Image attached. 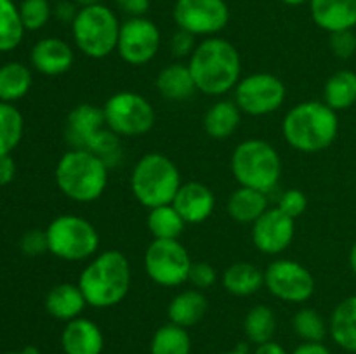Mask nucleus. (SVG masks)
<instances>
[{
  "label": "nucleus",
  "instance_id": "f257e3e1",
  "mask_svg": "<svg viewBox=\"0 0 356 354\" xmlns=\"http://www.w3.org/2000/svg\"><path fill=\"white\" fill-rule=\"evenodd\" d=\"M190 71L198 92L219 97L235 90L242 78V59L232 42L207 37L197 44L190 56Z\"/></svg>",
  "mask_w": 356,
  "mask_h": 354
},
{
  "label": "nucleus",
  "instance_id": "f03ea898",
  "mask_svg": "<svg viewBox=\"0 0 356 354\" xmlns=\"http://www.w3.org/2000/svg\"><path fill=\"white\" fill-rule=\"evenodd\" d=\"M285 142L299 153H320L339 134L337 111L323 101H305L287 111L282 121Z\"/></svg>",
  "mask_w": 356,
  "mask_h": 354
},
{
  "label": "nucleus",
  "instance_id": "7ed1b4c3",
  "mask_svg": "<svg viewBox=\"0 0 356 354\" xmlns=\"http://www.w3.org/2000/svg\"><path fill=\"white\" fill-rule=\"evenodd\" d=\"M132 271L129 259L118 250H106L94 255L83 267L79 287L87 305L108 309L118 305L131 290Z\"/></svg>",
  "mask_w": 356,
  "mask_h": 354
},
{
  "label": "nucleus",
  "instance_id": "20e7f679",
  "mask_svg": "<svg viewBox=\"0 0 356 354\" xmlns=\"http://www.w3.org/2000/svg\"><path fill=\"white\" fill-rule=\"evenodd\" d=\"M110 169L87 149H70L59 158L54 179L66 198L79 203H90L103 196L108 187Z\"/></svg>",
  "mask_w": 356,
  "mask_h": 354
},
{
  "label": "nucleus",
  "instance_id": "39448f33",
  "mask_svg": "<svg viewBox=\"0 0 356 354\" xmlns=\"http://www.w3.org/2000/svg\"><path fill=\"white\" fill-rule=\"evenodd\" d=\"M181 184L179 169L162 153H146L136 162L131 174L132 194L148 210L172 203Z\"/></svg>",
  "mask_w": 356,
  "mask_h": 354
},
{
  "label": "nucleus",
  "instance_id": "423d86ee",
  "mask_svg": "<svg viewBox=\"0 0 356 354\" xmlns=\"http://www.w3.org/2000/svg\"><path fill=\"white\" fill-rule=\"evenodd\" d=\"M232 172L240 186L270 193L282 176V160L277 149L263 139H247L232 155Z\"/></svg>",
  "mask_w": 356,
  "mask_h": 354
},
{
  "label": "nucleus",
  "instance_id": "0eeeda50",
  "mask_svg": "<svg viewBox=\"0 0 356 354\" xmlns=\"http://www.w3.org/2000/svg\"><path fill=\"white\" fill-rule=\"evenodd\" d=\"M122 23L117 14L104 3L80 7L72 23L76 49L90 59H104L117 51Z\"/></svg>",
  "mask_w": 356,
  "mask_h": 354
},
{
  "label": "nucleus",
  "instance_id": "6e6552de",
  "mask_svg": "<svg viewBox=\"0 0 356 354\" xmlns=\"http://www.w3.org/2000/svg\"><path fill=\"white\" fill-rule=\"evenodd\" d=\"M49 252L68 262L92 259L99 248V233L96 226L76 214L56 217L45 229Z\"/></svg>",
  "mask_w": 356,
  "mask_h": 354
},
{
  "label": "nucleus",
  "instance_id": "1a4fd4ad",
  "mask_svg": "<svg viewBox=\"0 0 356 354\" xmlns=\"http://www.w3.org/2000/svg\"><path fill=\"white\" fill-rule=\"evenodd\" d=\"M108 128L120 137H139L155 125V110L145 96L132 90L113 94L103 106Z\"/></svg>",
  "mask_w": 356,
  "mask_h": 354
},
{
  "label": "nucleus",
  "instance_id": "9d476101",
  "mask_svg": "<svg viewBox=\"0 0 356 354\" xmlns=\"http://www.w3.org/2000/svg\"><path fill=\"white\" fill-rule=\"evenodd\" d=\"M190 253L179 239H153L145 252V271L160 287H179L190 278Z\"/></svg>",
  "mask_w": 356,
  "mask_h": 354
},
{
  "label": "nucleus",
  "instance_id": "9b49d317",
  "mask_svg": "<svg viewBox=\"0 0 356 354\" xmlns=\"http://www.w3.org/2000/svg\"><path fill=\"white\" fill-rule=\"evenodd\" d=\"M287 97L285 83L273 73H252L235 87V103L249 117H266L275 113Z\"/></svg>",
  "mask_w": 356,
  "mask_h": 354
},
{
  "label": "nucleus",
  "instance_id": "f8f14e48",
  "mask_svg": "<svg viewBox=\"0 0 356 354\" xmlns=\"http://www.w3.org/2000/svg\"><path fill=\"white\" fill-rule=\"evenodd\" d=\"M264 287L280 301L301 304L315 294V278L298 260L278 259L264 271Z\"/></svg>",
  "mask_w": 356,
  "mask_h": 354
},
{
  "label": "nucleus",
  "instance_id": "ddd939ff",
  "mask_svg": "<svg viewBox=\"0 0 356 354\" xmlns=\"http://www.w3.org/2000/svg\"><path fill=\"white\" fill-rule=\"evenodd\" d=\"M179 30L195 37H216L229 21L225 0H176L172 10Z\"/></svg>",
  "mask_w": 356,
  "mask_h": 354
},
{
  "label": "nucleus",
  "instance_id": "4468645a",
  "mask_svg": "<svg viewBox=\"0 0 356 354\" xmlns=\"http://www.w3.org/2000/svg\"><path fill=\"white\" fill-rule=\"evenodd\" d=\"M162 35L159 26L148 17H129L122 23L117 52L127 65H148L159 54Z\"/></svg>",
  "mask_w": 356,
  "mask_h": 354
},
{
  "label": "nucleus",
  "instance_id": "2eb2a0df",
  "mask_svg": "<svg viewBox=\"0 0 356 354\" xmlns=\"http://www.w3.org/2000/svg\"><path fill=\"white\" fill-rule=\"evenodd\" d=\"M296 235V219L278 207L268 208L252 224V243L261 253L278 255L291 246Z\"/></svg>",
  "mask_w": 356,
  "mask_h": 354
},
{
  "label": "nucleus",
  "instance_id": "dca6fc26",
  "mask_svg": "<svg viewBox=\"0 0 356 354\" xmlns=\"http://www.w3.org/2000/svg\"><path fill=\"white\" fill-rule=\"evenodd\" d=\"M108 128L103 108L82 103L73 108L66 118L65 137L72 149H90Z\"/></svg>",
  "mask_w": 356,
  "mask_h": 354
},
{
  "label": "nucleus",
  "instance_id": "f3484780",
  "mask_svg": "<svg viewBox=\"0 0 356 354\" xmlns=\"http://www.w3.org/2000/svg\"><path fill=\"white\" fill-rule=\"evenodd\" d=\"M172 205L186 224H202L214 212L216 196L211 187L193 180L181 184Z\"/></svg>",
  "mask_w": 356,
  "mask_h": 354
},
{
  "label": "nucleus",
  "instance_id": "a211bd4d",
  "mask_svg": "<svg viewBox=\"0 0 356 354\" xmlns=\"http://www.w3.org/2000/svg\"><path fill=\"white\" fill-rule=\"evenodd\" d=\"M30 59L33 68L42 75L58 76L72 68L75 54L68 42L58 37H47L33 45Z\"/></svg>",
  "mask_w": 356,
  "mask_h": 354
},
{
  "label": "nucleus",
  "instance_id": "6ab92c4d",
  "mask_svg": "<svg viewBox=\"0 0 356 354\" xmlns=\"http://www.w3.org/2000/svg\"><path fill=\"white\" fill-rule=\"evenodd\" d=\"M61 347L65 354H101L104 347L103 332L92 319L80 316L66 323Z\"/></svg>",
  "mask_w": 356,
  "mask_h": 354
},
{
  "label": "nucleus",
  "instance_id": "aec40b11",
  "mask_svg": "<svg viewBox=\"0 0 356 354\" xmlns=\"http://www.w3.org/2000/svg\"><path fill=\"white\" fill-rule=\"evenodd\" d=\"M309 12L315 24L334 33L341 30H355L356 0H309Z\"/></svg>",
  "mask_w": 356,
  "mask_h": 354
},
{
  "label": "nucleus",
  "instance_id": "412c9836",
  "mask_svg": "<svg viewBox=\"0 0 356 354\" xmlns=\"http://www.w3.org/2000/svg\"><path fill=\"white\" fill-rule=\"evenodd\" d=\"M87 301L79 285L59 283L49 290L45 297V311L59 321H72L80 318Z\"/></svg>",
  "mask_w": 356,
  "mask_h": 354
},
{
  "label": "nucleus",
  "instance_id": "4be33fe9",
  "mask_svg": "<svg viewBox=\"0 0 356 354\" xmlns=\"http://www.w3.org/2000/svg\"><path fill=\"white\" fill-rule=\"evenodd\" d=\"M209 301L205 294L197 288L183 290L169 302L167 307V316L169 321L183 328H190L200 323L204 316L207 314Z\"/></svg>",
  "mask_w": 356,
  "mask_h": 354
},
{
  "label": "nucleus",
  "instance_id": "5701e85b",
  "mask_svg": "<svg viewBox=\"0 0 356 354\" xmlns=\"http://www.w3.org/2000/svg\"><path fill=\"white\" fill-rule=\"evenodd\" d=\"M156 90L160 96L167 101H186L197 92L193 75L190 71V66L183 62H172L160 69L156 75Z\"/></svg>",
  "mask_w": 356,
  "mask_h": 354
},
{
  "label": "nucleus",
  "instance_id": "b1692460",
  "mask_svg": "<svg viewBox=\"0 0 356 354\" xmlns=\"http://www.w3.org/2000/svg\"><path fill=\"white\" fill-rule=\"evenodd\" d=\"M242 121V111L236 106L235 101L221 99L212 104L204 115V130L212 139L232 137Z\"/></svg>",
  "mask_w": 356,
  "mask_h": 354
},
{
  "label": "nucleus",
  "instance_id": "393cba45",
  "mask_svg": "<svg viewBox=\"0 0 356 354\" xmlns=\"http://www.w3.org/2000/svg\"><path fill=\"white\" fill-rule=\"evenodd\" d=\"M229 217L240 224H254L264 212L268 210V196L263 191L252 187L240 186L229 196L228 205Z\"/></svg>",
  "mask_w": 356,
  "mask_h": 354
},
{
  "label": "nucleus",
  "instance_id": "a878e982",
  "mask_svg": "<svg viewBox=\"0 0 356 354\" xmlns=\"http://www.w3.org/2000/svg\"><path fill=\"white\" fill-rule=\"evenodd\" d=\"M329 330L337 346L356 353V295L346 297L334 307Z\"/></svg>",
  "mask_w": 356,
  "mask_h": 354
},
{
  "label": "nucleus",
  "instance_id": "bb28decb",
  "mask_svg": "<svg viewBox=\"0 0 356 354\" xmlns=\"http://www.w3.org/2000/svg\"><path fill=\"white\" fill-rule=\"evenodd\" d=\"M222 287L235 297H249L264 287V273L249 262H235L222 273Z\"/></svg>",
  "mask_w": 356,
  "mask_h": 354
},
{
  "label": "nucleus",
  "instance_id": "cd10ccee",
  "mask_svg": "<svg viewBox=\"0 0 356 354\" xmlns=\"http://www.w3.org/2000/svg\"><path fill=\"white\" fill-rule=\"evenodd\" d=\"M323 103L334 111L350 110L356 104V73L339 69L330 75L323 87Z\"/></svg>",
  "mask_w": 356,
  "mask_h": 354
},
{
  "label": "nucleus",
  "instance_id": "c85d7f7f",
  "mask_svg": "<svg viewBox=\"0 0 356 354\" xmlns=\"http://www.w3.org/2000/svg\"><path fill=\"white\" fill-rule=\"evenodd\" d=\"M31 71L23 62H6L0 66V101L14 103L28 94L31 89Z\"/></svg>",
  "mask_w": 356,
  "mask_h": 354
},
{
  "label": "nucleus",
  "instance_id": "c756f323",
  "mask_svg": "<svg viewBox=\"0 0 356 354\" xmlns=\"http://www.w3.org/2000/svg\"><path fill=\"white\" fill-rule=\"evenodd\" d=\"M146 226H148V231L152 233L153 239H179L186 222L170 203L149 208Z\"/></svg>",
  "mask_w": 356,
  "mask_h": 354
},
{
  "label": "nucleus",
  "instance_id": "7c9ffc66",
  "mask_svg": "<svg viewBox=\"0 0 356 354\" xmlns=\"http://www.w3.org/2000/svg\"><path fill=\"white\" fill-rule=\"evenodd\" d=\"M149 354H191V337L174 323L160 326L149 344Z\"/></svg>",
  "mask_w": 356,
  "mask_h": 354
},
{
  "label": "nucleus",
  "instance_id": "2f4dec72",
  "mask_svg": "<svg viewBox=\"0 0 356 354\" xmlns=\"http://www.w3.org/2000/svg\"><path fill=\"white\" fill-rule=\"evenodd\" d=\"M243 332L252 344H264L273 340L277 332V318L268 305H254L243 319Z\"/></svg>",
  "mask_w": 356,
  "mask_h": 354
},
{
  "label": "nucleus",
  "instance_id": "473e14b6",
  "mask_svg": "<svg viewBox=\"0 0 356 354\" xmlns=\"http://www.w3.org/2000/svg\"><path fill=\"white\" fill-rule=\"evenodd\" d=\"M24 31L14 0H0V52L16 49L23 40Z\"/></svg>",
  "mask_w": 356,
  "mask_h": 354
},
{
  "label": "nucleus",
  "instance_id": "72a5a7b5",
  "mask_svg": "<svg viewBox=\"0 0 356 354\" xmlns=\"http://www.w3.org/2000/svg\"><path fill=\"white\" fill-rule=\"evenodd\" d=\"M24 130L23 115L10 103L0 101V155H10L21 142Z\"/></svg>",
  "mask_w": 356,
  "mask_h": 354
},
{
  "label": "nucleus",
  "instance_id": "f704fd0d",
  "mask_svg": "<svg viewBox=\"0 0 356 354\" xmlns=\"http://www.w3.org/2000/svg\"><path fill=\"white\" fill-rule=\"evenodd\" d=\"M294 332L302 342H323L327 335V325L322 314L312 307H302L292 318Z\"/></svg>",
  "mask_w": 356,
  "mask_h": 354
},
{
  "label": "nucleus",
  "instance_id": "c9c22d12",
  "mask_svg": "<svg viewBox=\"0 0 356 354\" xmlns=\"http://www.w3.org/2000/svg\"><path fill=\"white\" fill-rule=\"evenodd\" d=\"M17 9H19L21 23L28 31L44 28L52 16L51 0H23Z\"/></svg>",
  "mask_w": 356,
  "mask_h": 354
},
{
  "label": "nucleus",
  "instance_id": "e433bc0d",
  "mask_svg": "<svg viewBox=\"0 0 356 354\" xmlns=\"http://www.w3.org/2000/svg\"><path fill=\"white\" fill-rule=\"evenodd\" d=\"M330 49L339 59L353 58L356 52V33L353 30H341L330 33Z\"/></svg>",
  "mask_w": 356,
  "mask_h": 354
},
{
  "label": "nucleus",
  "instance_id": "4c0bfd02",
  "mask_svg": "<svg viewBox=\"0 0 356 354\" xmlns=\"http://www.w3.org/2000/svg\"><path fill=\"white\" fill-rule=\"evenodd\" d=\"M278 208L282 212H285L287 215H291L292 219L301 217L306 212L308 207V198L305 196L301 189H287L285 193H282V196L278 198Z\"/></svg>",
  "mask_w": 356,
  "mask_h": 354
},
{
  "label": "nucleus",
  "instance_id": "58836bf2",
  "mask_svg": "<svg viewBox=\"0 0 356 354\" xmlns=\"http://www.w3.org/2000/svg\"><path fill=\"white\" fill-rule=\"evenodd\" d=\"M188 281H190L197 290L204 292L207 290V288L214 287L216 281H218V271H216L214 266H211L209 262H193Z\"/></svg>",
  "mask_w": 356,
  "mask_h": 354
},
{
  "label": "nucleus",
  "instance_id": "ea45409f",
  "mask_svg": "<svg viewBox=\"0 0 356 354\" xmlns=\"http://www.w3.org/2000/svg\"><path fill=\"white\" fill-rule=\"evenodd\" d=\"M21 250L26 255H40V253L49 252V243H47V233L42 229H31L26 231L21 238Z\"/></svg>",
  "mask_w": 356,
  "mask_h": 354
},
{
  "label": "nucleus",
  "instance_id": "a19ab883",
  "mask_svg": "<svg viewBox=\"0 0 356 354\" xmlns=\"http://www.w3.org/2000/svg\"><path fill=\"white\" fill-rule=\"evenodd\" d=\"M195 35L188 33L184 30H177L176 33L170 38V51L177 58H184V56L193 54L195 47H197V42H195Z\"/></svg>",
  "mask_w": 356,
  "mask_h": 354
},
{
  "label": "nucleus",
  "instance_id": "79ce46f5",
  "mask_svg": "<svg viewBox=\"0 0 356 354\" xmlns=\"http://www.w3.org/2000/svg\"><path fill=\"white\" fill-rule=\"evenodd\" d=\"M113 2L129 17H143L149 10L152 0H113Z\"/></svg>",
  "mask_w": 356,
  "mask_h": 354
},
{
  "label": "nucleus",
  "instance_id": "37998d69",
  "mask_svg": "<svg viewBox=\"0 0 356 354\" xmlns=\"http://www.w3.org/2000/svg\"><path fill=\"white\" fill-rule=\"evenodd\" d=\"M79 10H80V6L75 2V0H73V2L72 0H58L54 9H52V14H54L61 23L72 24L73 21H75Z\"/></svg>",
  "mask_w": 356,
  "mask_h": 354
},
{
  "label": "nucleus",
  "instance_id": "c03bdc74",
  "mask_svg": "<svg viewBox=\"0 0 356 354\" xmlns=\"http://www.w3.org/2000/svg\"><path fill=\"white\" fill-rule=\"evenodd\" d=\"M16 176V163L10 155H0V186L13 183Z\"/></svg>",
  "mask_w": 356,
  "mask_h": 354
},
{
  "label": "nucleus",
  "instance_id": "a18cd8bd",
  "mask_svg": "<svg viewBox=\"0 0 356 354\" xmlns=\"http://www.w3.org/2000/svg\"><path fill=\"white\" fill-rule=\"evenodd\" d=\"M291 354H332L322 342H302Z\"/></svg>",
  "mask_w": 356,
  "mask_h": 354
},
{
  "label": "nucleus",
  "instance_id": "49530a36",
  "mask_svg": "<svg viewBox=\"0 0 356 354\" xmlns=\"http://www.w3.org/2000/svg\"><path fill=\"white\" fill-rule=\"evenodd\" d=\"M254 354H287V351H285L280 344L275 342V340H268V342L259 344V346L256 347V353Z\"/></svg>",
  "mask_w": 356,
  "mask_h": 354
},
{
  "label": "nucleus",
  "instance_id": "de8ad7c7",
  "mask_svg": "<svg viewBox=\"0 0 356 354\" xmlns=\"http://www.w3.org/2000/svg\"><path fill=\"white\" fill-rule=\"evenodd\" d=\"M350 266H351V271H353V274L356 276V242L353 243V246H351V252H350Z\"/></svg>",
  "mask_w": 356,
  "mask_h": 354
},
{
  "label": "nucleus",
  "instance_id": "09e8293b",
  "mask_svg": "<svg viewBox=\"0 0 356 354\" xmlns=\"http://www.w3.org/2000/svg\"><path fill=\"white\" fill-rule=\"evenodd\" d=\"M80 7H89V6H97V3H103V0H75Z\"/></svg>",
  "mask_w": 356,
  "mask_h": 354
},
{
  "label": "nucleus",
  "instance_id": "8fccbe9b",
  "mask_svg": "<svg viewBox=\"0 0 356 354\" xmlns=\"http://www.w3.org/2000/svg\"><path fill=\"white\" fill-rule=\"evenodd\" d=\"M282 2L287 3V6H291V7H299V6H302V3L309 2V0H282Z\"/></svg>",
  "mask_w": 356,
  "mask_h": 354
},
{
  "label": "nucleus",
  "instance_id": "3c124183",
  "mask_svg": "<svg viewBox=\"0 0 356 354\" xmlns=\"http://www.w3.org/2000/svg\"><path fill=\"white\" fill-rule=\"evenodd\" d=\"M21 353L23 354H40V351H38L35 346H26L23 351H21Z\"/></svg>",
  "mask_w": 356,
  "mask_h": 354
},
{
  "label": "nucleus",
  "instance_id": "603ef678",
  "mask_svg": "<svg viewBox=\"0 0 356 354\" xmlns=\"http://www.w3.org/2000/svg\"><path fill=\"white\" fill-rule=\"evenodd\" d=\"M221 354H249V353L243 349H236V351H228V353H221Z\"/></svg>",
  "mask_w": 356,
  "mask_h": 354
},
{
  "label": "nucleus",
  "instance_id": "864d4df0",
  "mask_svg": "<svg viewBox=\"0 0 356 354\" xmlns=\"http://www.w3.org/2000/svg\"><path fill=\"white\" fill-rule=\"evenodd\" d=\"M2 354H23V353L19 351V353H2Z\"/></svg>",
  "mask_w": 356,
  "mask_h": 354
},
{
  "label": "nucleus",
  "instance_id": "5fc2aeb1",
  "mask_svg": "<svg viewBox=\"0 0 356 354\" xmlns=\"http://www.w3.org/2000/svg\"><path fill=\"white\" fill-rule=\"evenodd\" d=\"M51 2H58V0H51Z\"/></svg>",
  "mask_w": 356,
  "mask_h": 354
},
{
  "label": "nucleus",
  "instance_id": "6e6d98bb",
  "mask_svg": "<svg viewBox=\"0 0 356 354\" xmlns=\"http://www.w3.org/2000/svg\"><path fill=\"white\" fill-rule=\"evenodd\" d=\"M355 354H356V353H355Z\"/></svg>",
  "mask_w": 356,
  "mask_h": 354
}]
</instances>
